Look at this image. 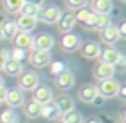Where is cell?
<instances>
[{
	"label": "cell",
	"instance_id": "1",
	"mask_svg": "<svg viewBox=\"0 0 126 123\" xmlns=\"http://www.w3.org/2000/svg\"><path fill=\"white\" fill-rule=\"evenodd\" d=\"M119 88H120V84L117 79L114 78H109V79H104V81H100L97 90L98 94L104 98H113V97H117L119 94Z\"/></svg>",
	"mask_w": 126,
	"mask_h": 123
},
{
	"label": "cell",
	"instance_id": "2",
	"mask_svg": "<svg viewBox=\"0 0 126 123\" xmlns=\"http://www.w3.org/2000/svg\"><path fill=\"white\" fill-rule=\"evenodd\" d=\"M62 15V10L56 4H50L46 7H40V12L37 15V21L46 22V24H56Z\"/></svg>",
	"mask_w": 126,
	"mask_h": 123
},
{
	"label": "cell",
	"instance_id": "3",
	"mask_svg": "<svg viewBox=\"0 0 126 123\" xmlns=\"http://www.w3.org/2000/svg\"><path fill=\"white\" fill-rule=\"evenodd\" d=\"M54 46V38L51 34H40L37 37H34V43H32V48L34 50H41V51H50Z\"/></svg>",
	"mask_w": 126,
	"mask_h": 123
},
{
	"label": "cell",
	"instance_id": "4",
	"mask_svg": "<svg viewBox=\"0 0 126 123\" xmlns=\"http://www.w3.org/2000/svg\"><path fill=\"white\" fill-rule=\"evenodd\" d=\"M19 90L22 91H34L37 87H38V76L35 72H24L19 78Z\"/></svg>",
	"mask_w": 126,
	"mask_h": 123
},
{
	"label": "cell",
	"instance_id": "5",
	"mask_svg": "<svg viewBox=\"0 0 126 123\" xmlns=\"http://www.w3.org/2000/svg\"><path fill=\"white\" fill-rule=\"evenodd\" d=\"M81 47V37L73 32H67L62 37V50L66 53L76 51Z\"/></svg>",
	"mask_w": 126,
	"mask_h": 123
},
{
	"label": "cell",
	"instance_id": "6",
	"mask_svg": "<svg viewBox=\"0 0 126 123\" xmlns=\"http://www.w3.org/2000/svg\"><path fill=\"white\" fill-rule=\"evenodd\" d=\"M6 104L10 107V108H16V107H21L25 101V95L24 91L19 90V88H12V90H7L6 91V98H4Z\"/></svg>",
	"mask_w": 126,
	"mask_h": 123
},
{
	"label": "cell",
	"instance_id": "7",
	"mask_svg": "<svg viewBox=\"0 0 126 123\" xmlns=\"http://www.w3.org/2000/svg\"><path fill=\"white\" fill-rule=\"evenodd\" d=\"M51 62V53L50 51H41V50H32L30 54V63L35 67H44L50 64Z\"/></svg>",
	"mask_w": 126,
	"mask_h": 123
},
{
	"label": "cell",
	"instance_id": "8",
	"mask_svg": "<svg viewBox=\"0 0 126 123\" xmlns=\"http://www.w3.org/2000/svg\"><path fill=\"white\" fill-rule=\"evenodd\" d=\"M100 37H101V40H103L106 44H109V47L113 46V44H116V43L119 41L117 27L113 25V24H109L107 27H104L103 30H100Z\"/></svg>",
	"mask_w": 126,
	"mask_h": 123
},
{
	"label": "cell",
	"instance_id": "9",
	"mask_svg": "<svg viewBox=\"0 0 126 123\" xmlns=\"http://www.w3.org/2000/svg\"><path fill=\"white\" fill-rule=\"evenodd\" d=\"M93 73H94V78L98 79V81H104V79L113 78V75H114V66L107 64L104 62H100L98 64H95Z\"/></svg>",
	"mask_w": 126,
	"mask_h": 123
},
{
	"label": "cell",
	"instance_id": "10",
	"mask_svg": "<svg viewBox=\"0 0 126 123\" xmlns=\"http://www.w3.org/2000/svg\"><path fill=\"white\" fill-rule=\"evenodd\" d=\"M76 24V19H75V13L73 12H64L60 15L59 21H57V27H59V31L62 32H70L72 28L75 27Z\"/></svg>",
	"mask_w": 126,
	"mask_h": 123
},
{
	"label": "cell",
	"instance_id": "11",
	"mask_svg": "<svg viewBox=\"0 0 126 123\" xmlns=\"http://www.w3.org/2000/svg\"><path fill=\"white\" fill-rule=\"evenodd\" d=\"M56 85H57V88H60L63 91L70 90L75 85V76H73V73L69 72V70H63L62 73H59L56 76Z\"/></svg>",
	"mask_w": 126,
	"mask_h": 123
},
{
	"label": "cell",
	"instance_id": "12",
	"mask_svg": "<svg viewBox=\"0 0 126 123\" xmlns=\"http://www.w3.org/2000/svg\"><path fill=\"white\" fill-rule=\"evenodd\" d=\"M34 101L44 106L53 101V91L48 87H37L34 90Z\"/></svg>",
	"mask_w": 126,
	"mask_h": 123
},
{
	"label": "cell",
	"instance_id": "13",
	"mask_svg": "<svg viewBox=\"0 0 126 123\" xmlns=\"http://www.w3.org/2000/svg\"><path fill=\"white\" fill-rule=\"evenodd\" d=\"M81 54L85 59H97L101 54V46L95 41H88L81 47Z\"/></svg>",
	"mask_w": 126,
	"mask_h": 123
},
{
	"label": "cell",
	"instance_id": "14",
	"mask_svg": "<svg viewBox=\"0 0 126 123\" xmlns=\"http://www.w3.org/2000/svg\"><path fill=\"white\" fill-rule=\"evenodd\" d=\"M41 116L44 119H47V120H56V119H59L62 116V113H60L57 104L54 101H51L48 104L41 106Z\"/></svg>",
	"mask_w": 126,
	"mask_h": 123
},
{
	"label": "cell",
	"instance_id": "15",
	"mask_svg": "<svg viewBox=\"0 0 126 123\" xmlns=\"http://www.w3.org/2000/svg\"><path fill=\"white\" fill-rule=\"evenodd\" d=\"M37 18H32V16H25V15H21L16 21V28L21 32H31L35 27H37Z\"/></svg>",
	"mask_w": 126,
	"mask_h": 123
},
{
	"label": "cell",
	"instance_id": "16",
	"mask_svg": "<svg viewBox=\"0 0 126 123\" xmlns=\"http://www.w3.org/2000/svg\"><path fill=\"white\" fill-rule=\"evenodd\" d=\"M32 43H34V37L31 35V32H18L15 37V47L22 48V50H30L32 48Z\"/></svg>",
	"mask_w": 126,
	"mask_h": 123
},
{
	"label": "cell",
	"instance_id": "17",
	"mask_svg": "<svg viewBox=\"0 0 126 123\" xmlns=\"http://www.w3.org/2000/svg\"><path fill=\"white\" fill-rule=\"evenodd\" d=\"M97 94H98L97 87L91 85V84H85V85H82V87L79 88V91H78L79 100L84 101V103H93V100H94V97L97 95Z\"/></svg>",
	"mask_w": 126,
	"mask_h": 123
},
{
	"label": "cell",
	"instance_id": "18",
	"mask_svg": "<svg viewBox=\"0 0 126 123\" xmlns=\"http://www.w3.org/2000/svg\"><path fill=\"white\" fill-rule=\"evenodd\" d=\"M91 6H93L91 10L98 13V15H110L113 10L111 0H93Z\"/></svg>",
	"mask_w": 126,
	"mask_h": 123
},
{
	"label": "cell",
	"instance_id": "19",
	"mask_svg": "<svg viewBox=\"0 0 126 123\" xmlns=\"http://www.w3.org/2000/svg\"><path fill=\"white\" fill-rule=\"evenodd\" d=\"M100 57H101V62H104L107 64H111V66H116V63L120 57V53L114 47H107V48H104L101 51Z\"/></svg>",
	"mask_w": 126,
	"mask_h": 123
},
{
	"label": "cell",
	"instance_id": "20",
	"mask_svg": "<svg viewBox=\"0 0 126 123\" xmlns=\"http://www.w3.org/2000/svg\"><path fill=\"white\" fill-rule=\"evenodd\" d=\"M54 103L57 104V107H59V110H60L62 114H66V113L75 110V101L69 95H60Z\"/></svg>",
	"mask_w": 126,
	"mask_h": 123
},
{
	"label": "cell",
	"instance_id": "21",
	"mask_svg": "<svg viewBox=\"0 0 126 123\" xmlns=\"http://www.w3.org/2000/svg\"><path fill=\"white\" fill-rule=\"evenodd\" d=\"M18 34V28H16V22L15 21H4L3 27H1V35L6 40H13Z\"/></svg>",
	"mask_w": 126,
	"mask_h": 123
},
{
	"label": "cell",
	"instance_id": "22",
	"mask_svg": "<svg viewBox=\"0 0 126 123\" xmlns=\"http://www.w3.org/2000/svg\"><path fill=\"white\" fill-rule=\"evenodd\" d=\"M22 69H24V66H22L21 62L9 59V60L4 63V69H3V70H4L7 75H10V76H18V75L22 72Z\"/></svg>",
	"mask_w": 126,
	"mask_h": 123
},
{
	"label": "cell",
	"instance_id": "23",
	"mask_svg": "<svg viewBox=\"0 0 126 123\" xmlns=\"http://www.w3.org/2000/svg\"><path fill=\"white\" fill-rule=\"evenodd\" d=\"M25 114L30 117V119H37L41 116V104L35 103L34 100L30 101L27 106H25Z\"/></svg>",
	"mask_w": 126,
	"mask_h": 123
},
{
	"label": "cell",
	"instance_id": "24",
	"mask_svg": "<svg viewBox=\"0 0 126 123\" xmlns=\"http://www.w3.org/2000/svg\"><path fill=\"white\" fill-rule=\"evenodd\" d=\"M24 0H3V6L4 10L7 13H18L21 10V7L24 6Z\"/></svg>",
	"mask_w": 126,
	"mask_h": 123
},
{
	"label": "cell",
	"instance_id": "25",
	"mask_svg": "<svg viewBox=\"0 0 126 123\" xmlns=\"http://www.w3.org/2000/svg\"><path fill=\"white\" fill-rule=\"evenodd\" d=\"M19 116L13 108H7L0 114V123H18Z\"/></svg>",
	"mask_w": 126,
	"mask_h": 123
},
{
	"label": "cell",
	"instance_id": "26",
	"mask_svg": "<svg viewBox=\"0 0 126 123\" xmlns=\"http://www.w3.org/2000/svg\"><path fill=\"white\" fill-rule=\"evenodd\" d=\"M63 122L64 123H84V117L79 111L72 110L66 114H63Z\"/></svg>",
	"mask_w": 126,
	"mask_h": 123
},
{
	"label": "cell",
	"instance_id": "27",
	"mask_svg": "<svg viewBox=\"0 0 126 123\" xmlns=\"http://www.w3.org/2000/svg\"><path fill=\"white\" fill-rule=\"evenodd\" d=\"M19 12H21L22 15H25V16L37 18V15H38V12H40V7L35 6V4H31V3H24V6L21 7Z\"/></svg>",
	"mask_w": 126,
	"mask_h": 123
},
{
	"label": "cell",
	"instance_id": "28",
	"mask_svg": "<svg viewBox=\"0 0 126 123\" xmlns=\"http://www.w3.org/2000/svg\"><path fill=\"white\" fill-rule=\"evenodd\" d=\"M91 9H88L87 6H84V7H81V9H78L76 12H75V19H76V22H79V24H82L84 25V22L88 19V16L91 15Z\"/></svg>",
	"mask_w": 126,
	"mask_h": 123
},
{
	"label": "cell",
	"instance_id": "29",
	"mask_svg": "<svg viewBox=\"0 0 126 123\" xmlns=\"http://www.w3.org/2000/svg\"><path fill=\"white\" fill-rule=\"evenodd\" d=\"M97 18H98V13H95V12H91V15L88 16V19L84 22V28H87V30H95V27H97Z\"/></svg>",
	"mask_w": 126,
	"mask_h": 123
},
{
	"label": "cell",
	"instance_id": "30",
	"mask_svg": "<svg viewBox=\"0 0 126 123\" xmlns=\"http://www.w3.org/2000/svg\"><path fill=\"white\" fill-rule=\"evenodd\" d=\"M63 70H66V67H64V63L60 60L57 62H53L51 63V66H50V72H51V75H59V73H62Z\"/></svg>",
	"mask_w": 126,
	"mask_h": 123
},
{
	"label": "cell",
	"instance_id": "31",
	"mask_svg": "<svg viewBox=\"0 0 126 123\" xmlns=\"http://www.w3.org/2000/svg\"><path fill=\"white\" fill-rule=\"evenodd\" d=\"M109 24H111V21H110V16H109V15H98L95 30H103V28H104V27H107Z\"/></svg>",
	"mask_w": 126,
	"mask_h": 123
},
{
	"label": "cell",
	"instance_id": "32",
	"mask_svg": "<svg viewBox=\"0 0 126 123\" xmlns=\"http://www.w3.org/2000/svg\"><path fill=\"white\" fill-rule=\"evenodd\" d=\"M25 56H27V51L25 50H22V48H18V47H15L12 51H10V59H13V60H24L25 59Z\"/></svg>",
	"mask_w": 126,
	"mask_h": 123
},
{
	"label": "cell",
	"instance_id": "33",
	"mask_svg": "<svg viewBox=\"0 0 126 123\" xmlns=\"http://www.w3.org/2000/svg\"><path fill=\"white\" fill-rule=\"evenodd\" d=\"M87 1L88 0H66V4H67V7L69 9H72V10H78V9H81V7H84V6H87Z\"/></svg>",
	"mask_w": 126,
	"mask_h": 123
},
{
	"label": "cell",
	"instance_id": "34",
	"mask_svg": "<svg viewBox=\"0 0 126 123\" xmlns=\"http://www.w3.org/2000/svg\"><path fill=\"white\" fill-rule=\"evenodd\" d=\"M117 32H119V38L126 40V21L125 22H122V24L117 27Z\"/></svg>",
	"mask_w": 126,
	"mask_h": 123
},
{
	"label": "cell",
	"instance_id": "35",
	"mask_svg": "<svg viewBox=\"0 0 126 123\" xmlns=\"http://www.w3.org/2000/svg\"><path fill=\"white\" fill-rule=\"evenodd\" d=\"M0 59L6 63V62L10 59V51L7 48H0Z\"/></svg>",
	"mask_w": 126,
	"mask_h": 123
},
{
	"label": "cell",
	"instance_id": "36",
	"mask_svg": "<svg viewBox=\"0 0 126 123\" xmlns=\"http://www.w3.org/2000/svg\"><path fill=\"white\" fill-rule=\"evenodd\" d=\"M104 100H106L104 97H101L100 94H97V95L94 97V100H93V104H95V106H101V104L104 103Z\"/></svg>",
	"mask_w": 126,
	"mask_h": 123
},
{
	"label": "cell",
	"instance_id": "37",
	"mask_svg": "<svg viewBox=\"0 0 126 123\" xmlns=\"http://www.w3.org/2000/svg\"><path fill=\"white\" fill-rule=\"evenodd\" d=\"M122 100H125L126 101V84H123V85H120V88H119V94H117Z\"/></svg>",
	"mask_w": 126,
	"mask_h": 123
},
{
	"label": "cell",
	"instance_id": "38",
	"mask_svg": "<svg viewBox=\"0 0 126 123\" xmlns=\"http://www.w3.org/2000/svg\"><path fill=\"white\" fill-rule=\"evenodd\" d=\"M116 66H119V67L125 69V67H126V57H125V56H122V54H120V57H119V60H117V63H116ZM116 66H114V67H116Z\"/></svg>",
	"mask_w": 126,
	"mask_h": 123
},
{
	"label": "cell",
	"instance_id": "39",
	"mask_svg": "<svg viewBox=\"0 0 126 123\" xmlns=\"http://www.w3.org/2000/svg\"><path fill=\"white\" fill-rule=\"evenodd\" d=\"M25 3H31V4H35V6H38V7H41L43 6V3H44V0H24Z\"/></svg>",
	"mask_w": 126,
	"mask_h": 123
},
{
	"label": "cell",
	"instance_id": "40",
	"mask_svg": "<svg viewBox=\"0 0 126 123\" xmlns=\"http://www.w3.org/2000/svg\"><path fill=\"white\" fill-rule=\"evenodd\" d=\"M6 91L7 90H4V88H0V104L4 101V98H6Z\"/></svg>",
	"mask_w": 126,
	"mask_h": 123
},
{
	"label": "cell",
	"instance_id": "41",
	"mask_svg": "<svg viewBox=\"0 0 126 123\" xmlns=\"http://www.w3.org/2000/svg\"><path fill=\"white\" fill-rule=\"evenodd\" d=\"M6 19H4V15L3 13H0V40L3 38V35H1V27H3V22H4Z\"/></svg>",
	"mask_w": 126,
	"mask_h": 123
},
{
	"label": "cell",
	"instance_id": "42",
	"mask_svg": "<svg viewBox=\"0 0 126 123\" xmlns=\"http://www.w3.org/2000/svg\"><path fill=\"white\" fill-rule=\"evenodd\" d=\"M87 123H103L100 119H97V117H91V119H88Z\"/></svg>",
	"mask_w": 126,
	"mask_h": 123
},
{
	"label": "cell",
	"instance_id": "43",
	"mask_svg": "<svg viewBox=\"0 0 126 123\" xmlns=\"http://www.w3.org/2000/svg\"><path fill=\"white\" fill-rule=\"evenodd\" d=\"M120 117H122V120H123V123H126V110H125V111H122Z\"/></svg>",
	"mask_w": 126,
	"mask_h": 123
},
{
	"label": "cell",
	"instance_id": "44",
	"mask_svg": "<svg viewBox=\"0 0 126 123\" xmlns=\"http://www.w3.org/2000/svg\"><path fill=\"white\" fill-rule=\"evenodd\" d=\"M0 88H4V79L1 78V75H0Z\"/></svg>",
	"mask_w": 126,
	"mask_h": 123
},
{
	"label": "cell",
	"instance_id": "45",
	"mask_svg": "<svg viewBox=\"0 0 126 123\" xmlns=\"http://www.w3.org/2000/svg\"><path fill=\"white\" fill-rule=\"evenodd\" d=\"M3 69H4V62H3L1 59H0V72H1Z\"/></svg>",
	"mask_w": 126,
	"mask_h": 123
},
{
	"label": "cell",
	"instance_id": "46",
	"mask_svg": "<svg viewBox=\"0 0 126 123\" xmlns=\"http://www.w3.org/2000/svg\"><path fill=\"white\" fill-rule=\"evenodd\" d=\"M57 123H64V122H63V120H60V122H57Z\"/></svg>",
	"mask_w": 126,
	"mask_h": 123
},
{
	"label": "cell",
	"instance_id": "47",
	"mask_svg": "<svg viewBox=\"0 0 126 123\" xmlns=\"http://www.w3.org/2000/svg\"><path fill=\"white\" fill-rule=\"evenodd\" d=\"M122 1H125V3H126V0H122Z\"/></svg>",
	"mask_w": 126,
	"mask_h": 123
}]
</instances>
